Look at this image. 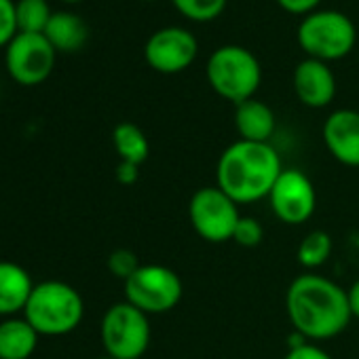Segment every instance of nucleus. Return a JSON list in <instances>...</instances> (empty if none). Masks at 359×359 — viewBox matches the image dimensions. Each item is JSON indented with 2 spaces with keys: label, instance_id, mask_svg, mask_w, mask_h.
<instances>
[{
  "label": "nucleus",
  "instance_id": "nucleus-6",
  "mask_svg": "<svg viewBox=\"0 0 359 359\" xmlns=\"http://www.w3.org/2000/svg\"><path fill=\"white\" fill-rule=\"evenodd\" d=\"M102 344L114 359H140L150 346V321L137 306L125 302L112 304L102 317Z\"/></svg>",
  "mask_w": 359,
  "mask_h": 359
},
{
  "label": "nucleus",
  "instance_id": "nucleus-4",
  "mask_svg": "<svg viewBox=\"0 0 359 359\" xmlns=\"http://www.w3.org/2000/svg\"><path fill=\"white\" fill-rule=\"evenodd\" d=\"M210 87L235 106L252 100L262 83V68L258 57L239 45H224L216 49L205 68Z\"/></svg>",
  "mask_w": 359,
  "mask_h": 359
},
{
  "label": "nucleus",
  "instance_id": "nucleus-18",
  "mask_svg": "<svg viewBox=\"0 0 359 359\" xmlns=\"http://www.w3.org/2000/svg\"><path fill=\"white\" fill-rule=\"evenodd\" d=\"M112 144L121 161L142 165L150 154L146 133L135 123H118L112 131Z\"/></svg>",
  "mask_w": 359,
  "mask_h": 359
},
{
  "label": "nucleus",
  "instance_id": "nucleus-23",
  "mask_svg": "<svg viewBox=\"0 0 359 359\" xmlns=\"http://www.w3.org/2000/svg\"><path fill=\"white\" fill-rule=\"evenodd\" d=\"M140 266H142V264H140L137 256H135L131 250H125V248L114 250V252L110 254V258H108V269H110V273H112L114 277L123 279V281H127Z\"/></svg>",
  "mask_w": 359,
  "mask_h": 359
},
{
  "label": "nucleus",
  "instance_id": "nucleus-26",
  "mask_svg": "<svg viewBox=\"0 0 359 359\" xmlns=\"http://www.w3.org/2000/svg\"><path fill=\"white\" fill-rule=\"evenodd\" d=\"M277 5L283 11L292 13V15L306 18V15H311V13L317 11V7L321 5V0H277Z\"/></svg>",
  "mask_w": 359,
  "mask_h": 359
},
{
  "label": "nucleus",
  "instance_id": "nucleus-3",
  "mask_svg": "<svg viewBox=\"0 0 359 359\" xmlns=\"http://www.w3.org/2000/svg\"><path fill=\"white\" fill-rule=\"evenodd\" d=\"M26 321L43 336H64L74 332L85 315L81 294L64 281L36 283L24 309Z\"/></svg>",
  "mask_w": 359,
  "mask_h": 359
},
{
  "label": "nucleus",
  "instance_id": "nucleus-12",
  "mask_svg": "<svg viewBox=\"0 0 359 359\" xmlns=\"http://www.w3.org/2000/svg\"><path fill=\"white\" fill-rule=\"evenodd\" d=\"M323 144L327 152L346 167H359V112L340 108L323 123Z\"/></svg>",
  "mask_w": 359,
  "mask_h": 359
},
{
  "label": "nucleus",
  "instance_id": "nucleus-11",
  "mask_svg": "<svg viewBox=\"0 0 359 359\" xmlns=\"http://www.w3.org/2000/svg\"><path fill=\"white\" fill-rule=\"evenodd\" d=\"M197 53H199V43L195 34L177 26H167L156 30L146 41L144 47L146 64L161 74L184 72L189 66H193Z\"/></svg>",
  "mask_w": 359,
  "mask_h": 359
},
{
  "label": "nucleus",
  "instance_id": "nucleus-25",
  "mask_svg": "<svg viewBox=\"0 0 359 359\" xmlns=\"http://www.w3.org/2000/svg\"><path fill=\"white\" fill-rule=\"evenodd\" d=\"M283 359H334L327 351H323L321 346L313 344V342H304L300 346L287 348Z\"/></svg>",
  "mask_w": 359,
  "mask_h": 359
},
{
  "label": "nucleus",
  "instance_id": "nucleus-10",
  "mask_svg": "<svg viewBox=\"0 0 359 359\" xmlns=\"http://www.w3.org/2000/svg\"><path fill=\"white\" fill-rule=\"evenodd\" d=\"M277 220L290 226L304 224L317 208V193L311 177L300 169H283L269 195Z\"/></svg>",
  "mask_w": 359,
  "mask_h": 359
},
{
  "label": "nucleus",
  "instance_id": "nucleus-5",
  "mask_svg": "<svg viewBox=\"0 0 359 359\" xmlns=\"http://www.w3.org/2000/svg\"><path fill=\"white\" fill-rule=\"evenodd\" d=\"M296 41L306 57L327 64L342 60L353 51L357 43V30L351 18L344 13L323 9L306 15L300 22Z\"/></svg>",
  "mask_w": 359,
  "mask_h": 359
},
{
  "label": "nucleus",
  "instance_id": "nucleus-20",
  "mask_svg": "<svg viewBox=\"0 0 359 359\" xmlns=\"http://www.w3.org/2000/svg\"><path fill=\"white\" fill-rule=\"evenodd\" d=\"M18 28L26 34H45L51 20V9L47 0H18L15 3Z\"/></svg>",
  "mask_w": 359,
  "mask_h": 359
},
{
  "label": "nucleus",
  "instance_id": "nucleus-30",
  "mask_svg": "<svg viewBox=\"0 0 359 359\" xmlns=\"http://www.w3.org/2000/svg\"><path fill=\"white\" fill-rule=\"evenodd\" d=\"M95 359H114V357H110V355H104V357H95Z\"/></svg>",
  "mask_w": 359,
  "mask_h": 359
},
{
  "label": "nucleus",
  "instance_id": "nucleus-17",
  "mask_svg": "<svg viewBox=\"0 0 359 359\" xmlns=\"http://www.w3.org/2000/svg\"><path fill=\"white\" fill-rule=\"evenodd\" d=\"M45 36L53 45L55 51L72 53V51H79L85 45V41L89 36V30H87V24L79 15L60 11V13L51 15L49 24H47V30H45Z\"/></svg>",
  "mask_w": 359,
  "mask_h": 359
},
{
  "label": "nucleus",
  "instance_id": "nucleus-31",
  "mask_svg": "<svg viewBox=\"0 0 359 359\" xmlns=\"http://www.w3.org/2000/svg\"><path fill=\"white\" fill-rule=\"evenodd\" d=\"M144 3H154V0H144Z\"/></svg>",
  "mask_w": 359,
  "mask_h": 359
},
{
  "label": "nucleus",
  "instance_id": "nucleus-15",
  "mask_svg": "<svg viewBox=\"0 0 359 359\" xmlns=\"http://www.w3.org/2000/svg\"><path fill=\"white\" fill-rule=\"evenodd\" d=\"M32 290V277L24 266L15 262H0V315L24 311Z\"/></svg>",
  "mask_w": 359,
  "mask_h": 359
},
{
  "label": "nucleus",
  "instance_id": "nucleus-1",
  "mask_svg": "<svg viewBox=\"0 0 359 359\" xmlns=\"http://www.w3.org/2000/svg\"><path fill=\"white\" fill-rule=\"evenodd\" d=\"M285 311L294 332L306 340H330L344 332L353 317L346 292L315 273H304L290 283Z\"/></svg>",
  "mask_w": 359,
  "mask_h": 359
},
{
  "label": "nucleus",
  "instance_id": "nucleus-19",
  "mask_svg": "<svg viewBox=\"0 0 359 359\" xmlns=\"http://www.w3.org/2000/svg\"><path fill=\"white\" fill-rule=\"evenodd\" d=\"M332 256V237L325 231H311L298 245L296 258L306 271L323 266Z\"/></svg>",
  "mask_w": 359,
  "mask_h": 359
},
{
  "label": "nucleus",
  "instance_id": "nucleus-16",
  "mask_svg": "<svg viewBox=\"0 0 359 359\" xmlns=\"http://www.w3.org/2000/svg\"><path fill=\"white\" fill-rule=\"evenodd\" d=\"M39 332L26 319L0 323V359H30L39 344Z\"/></svg>",
  "mask_w": 359,
  "mask_h": 359
},
{
  "label": "nucleus",
  "instance_id": "nucleus-28",
  "mask_svg": "<svg viewBox=\"0 0 359 359\" xmlns=\"http://www.w3.org/2000/svg\"><path fill=\"white\" fill-rule=\"evenodd\" d=\"M346 298H348V309H351V315L359 319V279L346 290Z\"/></svg>",
  "mask_w": 359,
  "mask_h": 359
},
{
  "label": "nucleus",
  "instance_id": "nucleus-22",
  "mask_svg": "<svg viewBox=\"0 0 359 359\" xmlns=\"http://www.w3.org/2000/svg\"><path fill=\"white\" fill-rule=\"evenodd\" d=\"M262 239H264V229H262V224H260L256 218L241 216V220L237 222L233 241L239 243L241 248H256V245L262 243Z\"/></svg>",
  "mask_w": 359,
  "mask_h": 359
},
{
  "label": "nucleus",
  "instance_id": "nucleus-9",
  "mask_svg": "<svg viewBox=\"0 0 359 359\" xmlns=\"http://www.w3.org/2000/svg\"><path fill=\"white\" fill-rule=\"evenodd\" d=\"M55 49L45 34L20 32L5 51V64L11 79L24 87L45 83L55 66Z\"/></svg>",
  "mask_w": 359,
  "mask_h": 359
},
{
  "label": "nucleus",
  "instance_id": "nucleus-8",
  "mask_svg": "<svg viewBox=\"0 0 359 359\" xmlns=\"http://www.w3.org/2000/svg\"><path fill=\"white\" fill-rule=\"evenodd\" d=\"M189 220L195 233L208 243L233 241L237 222L241 220L239 203L233 201L222 189H199L189 201Z\"/></svg>",
  "mask_w": 359,
  "mask_h": 359
},
{
  "label": "nucleus",
  "instance_id": "nucleus-24",
  "mask_svg": "<svg viewBox=\"0 0 359 359\" xmlns=\"http://www.w3.org/2000/svg\"><path fill=\"white\" fill-rule=\"evenodd\" d=\"M20 34L15 3L13 0H0V47H9V43Z\"/></svg>",
  "mask_w": 359,
  "mask_h": 359
},
{
  "label": "nucleus",
  "instance_id": "nucleus-29",
  "mask_svg": "<svg viewBox=\"0 0 359 359\" xmlns=\"http://www.w3.org/2000/svg\"><path fill=\"white\" fill-rule=\"evenodd\" d=\"M62 3H66V5H76V3H83V0H62Z\"/></svg>",
  "mask_w": 359,
  "mask_h": 359
},
{
  "label": "nucleus",
  "instance_id": "nucleus-14",
  "mask_svg": "<svg viewBox=\"0 0 359 359\" xmlns=\"http://www.w3.org/2000/svg\"><path fill=\"white\" fill-rule=\"evenodd\" d=\"M275 112L269 104L252 97L235 106V129L239 133V140L269 144L275 133Z\"/></svg>",
  "mask_w": 359,
  "mask_h": 359
},
{
  "label": "nucleus",
  "instance_id": "nucleus-2",
  "mask_svg": "<svg viewBox=\"0 0 359 359\" xmlns=\"http://www.w3.org/2000/svg\"><path fill=\"white\" fill-rule=\"evenodd\" d=\"M283 165L271 144L237 140L218 158L216 187L239 205L269 199Z\"/></svg>",
  "mask_w": 359,
  "mask_h": 359
},
{
  "label": "nucleus",
  "instance_id": "nucleus-27",
  "mask_svg": "<svg viewBox=\"0 0 359 359\" xmlns=\"http://www.w3.org/2000/svg\"><path fill=\"white\" fill-rule=\"evenodd\" d=\"M137 180H140V165L121 161L116 167V182L123 187H133Z\"/></svg>",
  "mask_w": 359,
  "mask_h": 359
},
{
  "label": "nucleus",
  "instance_id": "nucleus-7",
  "mask_svg": "<svg viewBox=\"0 0 359 359\" xmlns=\"http://www.w3.org/2000/svg\"><path fill=\"white\" fill-rule=\"evenodd\" d=\"M184 285L180 275L163 264H142L125 281V300L146 315H163L182 300Z\"/></svg>",
  "mask_w": 359,
  "mask_h": 359
},
{
  "label": "nucleus",
  "instance_id": "nucleus-21",
  "mask_svg": "<svg viewBox=\"0 0 359 359\" xmlns=\"http://www.w3.org/2000/svg\"><path fill=\"white\" fill-rule=\"evenodd\" d=\"M171 3L182 18L197 24H208L224 13L229 0H171Z\"/></svg>",
  "mask_w": 359,
  "mask_h": 359
},
{
  "label": "nucleus",
  "instance_id": "nucleus-13",
  "mask_svg": "<svg viewBox=\"0 0 359 359\" xmlns=\"http://www.w3.org/2000/svg\"><path fill=\"white\" fill-rule=\"evenodd\" d=\"M294 91L306 108H325L336 97V76L325 62L306 57L294 70Z\"/></svg>",
  "mask_w": 359,
  "mask_h": 359
}]
</instances>
